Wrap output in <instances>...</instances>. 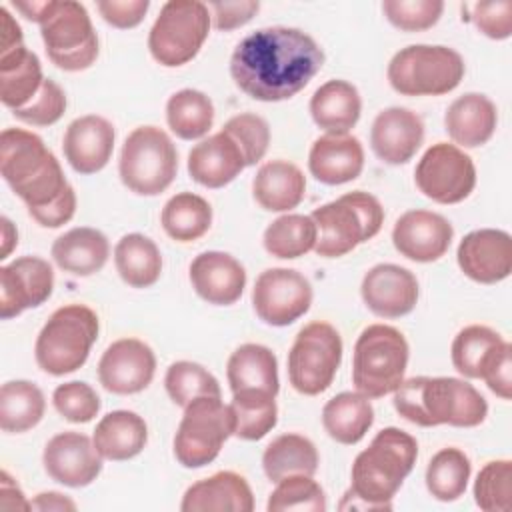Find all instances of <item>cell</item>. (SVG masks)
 I'll return each mask as SVG.
<instances>
[{
  "mask_svg": "<svg viewBox=\"0 0 512 512\" xmlns=\"http://www.w3.org/2000/svg\"><path fill=\"white\" fill-rule=\"evenodd\" d=\"M474 26L492 40H506L512 34V2H476L468 16Z\"/></svg>",
  "mask_w": 512,
  "mask_h": 512,
  "instance_id": "obj_52",
  "label": "cell"
},
{
  "mask_svg": "<svg viewBox=\"0 0 512 512\" xmlns=\"http://www.w3.org/2000/svg\"><path fill=\"white\" fill-rule=\"evenodd\" d=\"M498 124L496 104L480 92L458 96L444 114V126L454 144L464 148H478L486 144Z\"/></svg>",
  "mask_w": 512,
  "mask_h": 512,
  "instance_id": "obj_29",
  "label": "cell"
},
{
  "mask_svg": "<svg viewBox=\"0 0 512 512\" xmlns=\"http://www.w3.org/2000/svg\"><path fill=\"white\" fill-rule=\"evenodd\" d=\"M0 18V100L14 112L24 108L38 94L46 78L40 58L26 48L22 28L8 6H2Z\"/></svg>",
  "mask_w": 512,
  "mask_h": 512,
  "instance_id": "obj_14",
  "label": "cell"
},
{
  "mask_svg": "<svg viewBox=\"0 0 512 512\" xmlns=\"http://www.w3.org/2000/svg\"><path fill=\"white\" fill-rule=\"evenodd\" d=\"M114 140L116 132L110 120L98 114L80 116L64 132V158L78 174H96L110 162Z\"/></svg>",
  "mask_w": 512,
  "mask_h": 512,
  "instance_id": "obj_24",
  "label": "cell"
},
{
  "mask_svg": "<svg viewBox=\"0 0 512 512\" xmlns=\"http://www.w3.org/2000/svg\"><path fill=\"white\" fill-rule=\"evenodd\" d=\"M410 348L404 334L388 324L366 326L354 344L352 384L366 398L394 392L406 374Z\"/></svg>",
  "mask_w": 512,
  "mask_h": 512,
  "instance_id": "obj_8",
  "label": "cell"
},
{
  "mask_svg": "<svg viewBox=\"0 0 512 512\" xmlns=\"http://www.w3.org/2000/svg\"><path fill=\"white\" fill-rule=\"evenodd\" d=\"M512 348L496 330L484 324L462 328L452 340V364L466 378H484L494 362Z\"/></svg>",
  "mask_w": 512,
  "mask_h": 512,
  "instance_id": "obj_33",
  "label": "cell"
},
{
  "mask_svg": "<svg viewBox=\"0 0 512 512\" xmlns=\"http://www.w3.org/2000/svg\"><path fill=\"white\" fill-rule=\"evenodd\" d=\"M164 232L176 242H194L212 226V206L194 192L174 194L160 212Z\"/></svg>",
  "mask_w": 512,
  "mask_h": 512,
  "instance_id": "obj_39",
  "label": "cell"
},
{
  "mask_svg": "<svg viewBox=\"0 0 512 512\" xmlns=\"http://www.w3.org/2000/svg\"><path fill=\"white\" fill-rule=\"evenodd\" d=\"M166 122L182 140L202 138L214 124V104L204 92L182 88L166 102Z\"/></svg>",
  "mask_w": 512,
  "mask_h": 512,
  "instance_id": "obj_41",
  "label": "cell"
},
{
  "mask_svg": "<svg viewBox=\"0 0 512 512\" xmlns=\"http://www.w3.org/2000/svg\"><path fill=\"white\" fill-rule=\"evenodd\" d=\"M452 238V224L432 210H408L392 228L394 248L404 258L422 264L440 260L448 252Z\"/></svg>",
  "mask_w": 512,
  "mask_h": 512,
  "instance_id": "obj_21",
  "label": "cell"
},
{
  "mask_svg": "<svg viewBox=\"0 0 512 512\" xmlns=\"http://www.w3.org/2000/svg\"><path fill=\"white\" fill-rule=\"evenodd\" d=\"M208 10H212L214 28L220 32H230V30H236V28L248 24L260 10V2H256V0L210 2Z\"/></svg>",
  "mask_w": 512,
  "mask_h": 512,
  "instance_id": "obj_54",
  "label": "cell"
},
{
  "mask_svg": "<svg viewBox=\"0 0 512 512\" xmlns=\"http://www.w3.org/2000/svg\"><path fill=\"white\" fill-rule=\"evenodd\" d=\"M32 510L40 512H52V510H76V502L70 500L66 494L60 492H40L36 498L30 502Z\"/></svg>",
  "mask_w": 512,
  "mask_h": 512,
  "instance_id": "obj_57",
  "label": "cell"
},
{
  "mask_svg": "<svg viewBox=\"0 0 512 512\" xmlns=\"http://www.w3.org/2000/svg\"><path fill=\"white\" fill-rule=\"evenodd\" d=\"M382 12L386 20L402 32H422L432 28L442 12V0H384Z\"/></svg>",
  "mask_w": 512,
  "mask_h": 512,
  "instance_id": "obj_49",
  "label": "cell"
},
{
  "mask_svg": "<svg viewBox=\"0 0 512 512\" xmlns=\"http://www.w3.org/2000/svg\"><path fill=\"white\" fill-rule=\"evenodd\" d=\"M100 322L86 304H66L50 314L36 336L34 358L40 370L64 376L82 368L98 338Z\"/></svg>",
  "mask_w": 512,
  "mask_h": 512,
  "instance_id": "obj_7",
  "label": "cell"
},
{
  "mask_svg": "<svg viewBox=\"0 0 512 512\" xmlns=\"http://www.w3.org/2000/svg\"><path fill=\"white\" fill-rule=\"evenodd\" d=\"M0 234H2V250H0V260L8 258L10 252L16 248L18 244V232L16 226L12 224V220L8 216L0 218Z\"/></svg>",
  "mask_w": 512,
  "mask_h": 512,
  "instance_id": "obj_58",
  "label": "cell"
},
{
  "mask_svg": "<svg viewBox=\"0 0 512 512\" xmlns=\"http://www.w3.org/2000/svg\"><path fill=\"white\" fill-rule=\"evenodd\" d=\"M460 270L478 284H496L512 272V238L506 230L480 228L468 232L456 250Z\"/></svg>",
  "mask_w": 512,
  "mask_h": 512,
  "instance_id": "obj_20",
  "label": "cell"
},
{
  "mask_svg": "<svg viewBox=\"0 0 512 512\" xmlns=\"http://www.w3.org/2000/svg\"><path fill=\"white\" fill-rule=\"evenodd\" d=\"M156 372L152 348L138 338L114 340L100 356L98 380L112 394H136L150 386Z\"/></svg>",
  "mask_w": 512,
  "mask_h": 512,
  "instance_id": "obj_18",
  "label": "cell"
},
{
  "mask_svg": "<svg viewBox=\"0 0 512 512\" xmlns=\"http://www.w3.org/2000/svg\"><path fill=\"white\" fill-rule=\"evenodd\" d=\"M96 8L104 18V22H108L114 28L128 30L138 26L144 20L150 8V2L148 0H98Z\"/></svg>",
  "mask_w": 512,
  "mask_h": 512,
  "instance_id": "obj_53",
  "label": "cell"
},
{
  "mask_svg": "<svg viewBox=\"0 0 512 512\" xmlns=\"http://www.w3.org/2000/svg\"><path fill=\"white\" fill-rule=\"evenodd\" d=\"M178 152L172 138L158 126L134 128L120 150L118 174L138 196H156L176 178Z\"/></svg>",
  "mask_w": 512,
  "mask_h": 512,
  "instance_id": "obj_10",
  "label": "cell"
},
{
  "mask_svg": "<svg viewBox=\"0 0 512 512\" xmlns=\"http://www.w3.org/2000/svg\"><path fill=\"white\" fill-rule=\"evenodd\" d=\"M46 410L42 390L28 380H8L0 388V428L22 434L34 428Z\"/></svg>",
  "mask_w": 512,
  "mask_h": 512,
  "instance_id": "obj_40",
  "label": "cell"
},
{
  "mask_svg": "<svg viewBox=\"0 0 512 512\" xmlns=\"http://www.w3.org/2000/svg\"><path fill=\"white\" fill-rule=\"evenodd\" d=\"M466 72L464 58L442 44H410L388 62V82L402 96H442L458 88Z\"/></svg>",
  "mask_w": 512,
  "mask_h": 512,
  "instance_id": "obj_9",
  "label": "cell"
},
{
  "mask_svg": "<svg viewBox=\"0 0 512 512\" xmlns=\"http://www.w3.org/2000/svg\"><path fill=\"white\" fill-rule=\"evenodd\" d=\"M24 18L40 26L50 62L64 72H82L98 58V36L84 4L76 0H14Z\"/></svg>",
  "mask_w": 512,
  "mask_h": 512,
  "instance_id": "obj_5",
  "label": "cell"
},
{
  "mask_svg": "<svg viewBox=\"0 0 512 512\" xmlns=\"http://www.w3.org/2000/svg\"><path fill=\"white\" fill-rule=\"evenodd\" d=\"M52 404L64 420L74 424H86L100 412V396L90 384L80 380L56 386L52 392Z\"/></svg>",
  "mask_w": 512,
  "mask_h": 512,
  "instance_id": "obj_50",
  "label": "cell"
},
{
  "mask_svg": "<svg viewBox=\"0 0 512 512\" xmlns=\"http://www.w3.org/2000/svg\"><path fill=\"white\" fill-rule=\"evenodd\" d=\"M318 462L314 442L302 434H280L264 448L262 454V468L270 482H280L294 474L314 476Z\"/></svg>",
  "mask_w": 512,
  "mask_h": 512,
  "instance_id": "obj_38",
  "label": "cell"
},
{
  "mask_svg": "<svg viewBox=\"0 0 512 512\" xmlns=\"http://www.w3.org/2000/svg\"><path fill=\"white\" fill-rule=\"evenodd\" d=\"M54 288L52 266L40 256H20L0 268V318L10 320L44 304Z\"/></svg>",
  "mask_w": 512,
  "mask_h": 512,
  "instance_id": "obj_17",
  "label": "cell"
},
{
  "mask_svg": "<svg viewBox=\"0 0 512 512\" xmlns=\"http://www.w3.org/2000/svg\"><path fill=\"white\" fill-rule=\"evenodd\" d=\"M324 52L300 28L268 26L244 36L230 56V76L250 98L282 102L320 72Z\"/></svg>",
  "mask_w": 512,
  "mask_h": 512,
  "instance_id": "obj_1",
  "label": "cell"
},
{
  "mask_svg": "<svg viewBox=\"0 0 512 512\" xmlns=\"http://www.w3.org/2000/svg\"><path fill=\"white\" fill-rule=\"evenodd\" d=\"M472 474L470 458L464 450L448 446L438 450L426 466V488L440 502L458 500L468 486Z\"/></svg>",
  "mask_w": 512,
  "mask_h": 512,
  "instance_id": "obj_43",
  "label": "cell"
},
{
  "mask_svg": "<svg viewBox=\"0 0 512 512\" xmlns=\"http://www.w3.org/2000/svg\"><path fill=\"white\" fill-rule=\"evenodd\" d=\"M0 506L2 510H32L30 502L24 498L22 490L18 488V484L10 478V474L4 470L0 474Z\"/></svg>",
  "mask_w": 512,
  "mask_h": 512,
  "instance_id": "obj_56",
  "label": "cell"
},
{
  "mask_svg": "<svg viewBox=\"0 0 512 512\" xmlns=\"http://www.w3.org/2000/svg\"><path fill=\"white\" fill-rule=\"evenodd\" d=\"M372 424L374 408L360 392H340L322 408V426L340 444H358Z\"/></svg>",
  "mask_w": 512,
  "mask_h": 512,
  "instance_id": "obj_36",
  "label": "cell"
},
{
  "mask_svg": "<svg viewBox=\"0 0 512 512\" xmlns=\"http://www.w3.org/2000/svg\"><path fill=\"white\" fill-rule=\"evenodd\" d=\"M226 378L232 394L242 390H264L276 396L280 390L276 354L264 344H240L228 358Z\"/></svg>",
  "mask_w": 512,
  "mask_h": 512,
  "instance_id": "obj_35",
  "label": "cell"
},
{
  "mask_svg": "<svg viewBox=\"0 0 512 512\" xmlns=\"http://www.w3.org/2000/svg\"><path fill=\"white\" fill-rule=\"evenodd\" d=\"M364 168V148L352 134H324L308 152L310 174L328 186L356 180Z\"/></svg>",
  "mask_w": 512,
  "mask_h": 512,
  "instance_id": "obj_27",
  "label": "cell"
},
{
  "mask_svg": "<svg viewBox=\"0 0 512 512\" xmlns=\"http://www.w3.org/2000/svg\"><path fill=\"white\" fill-rule=\"evenodd\" d=\"M56 266L74 276H92L104 268L110 256V242L104 232L78 226L60 234L50 250Z\"/></svg>",
  "mask_w": 512,
  "mask_h": 512,
  "instance_id": "obj_30",
  "label": "cell"
},
{
  "mask_svg": "<svg viewBox=\"0 0 512 512\" xmlns=\"http://www.w3.org/2000/svg\"><path fill=\"white\" fill-rule=\"evenodd\" d=\"M340 362V332L328 322H310L300 328L288 352V380L298 394L318 396L330 388Z\"/></svg>",
  "mask_w": 512,
  "mask_h": 512,
  "instance_id": "obj_13",
  "label": "cell"
},
{
  "mask_svg": "<svg viewBox=\"0 0 512 512\" xmlns=\"http://www.w3.org/2000/svg\"><path fill=\"white\" fill-rule=\"evenodd\" d=\"M196 294L214 306H230L246 288L244 266L228 252L208 250L198 254L188 268Z\"/></svg>",
  "mask_w": 512,
  "mask_h": 512,
  "instance_id": "obj_25",
  "label": "cell"
},
{
  "mask_svg": "<svg viewBox=\"0 0 512 512\" xmlns=\"http://www.w3.org/2000/svg\"><path fill=\"white\" fill-rule=\"evenodd\" d=\"M222 132H226L238 144L246 166L260 162L270 144V126L262 116L254 112H240L232 116L222 126Z\"/></svg>",
  "mask_w": 512,
  "mask_h": 512,
  "instance_id": "obj_48",
  "label": "cell"
},
{
  "mask_svg": "<svg viewBox=\"0 0 512 512\" xmlns=\"http://www.w3.org/2000/svg\"><path fill=\"white\" fill-rule=\"evenodd\" d=\"M164 388L176 406H188L194 398H220V384L202 364L190 360L172 362L164 376Z\"/></svg>",
  "mask_w": 512,
  "mask_h": 512,
  "instance_id": "obj_45",
  "label": "cell"
},
{
  "mask_svg": "<svg viewBox=\"0 0 512 512\" xmlns=\"http://www.w3.org/2000/svg\"><path fill=\"white\" fill-rule=\"evenodd\" d=\"M42 464L54 482L68 488H84L102 472V454L86 434L68 430L46 442Z\"/></svg>",
  "mask_w": 512,
  "mask_h": 512,
  "instance_id": "obj_19",
  "label": "cell"
},
{
  "mask_svg": "<svg viewBox=\"0 0 512 512\" xmlns=\"http://www.w3.org/2000/svg\"><path fill=\"white\" fill-rule=\"evenodd\" d=\"M234 436V412L214 396L194 398L174 434V456L184 468H202L216 460L224 442Z\"/></svg>",
  "mask_w": 512,
  "mask_h": 512,
  "instance_id": "obj_12",
  "label": "cell"
},
{
  "mask_svg": "<svg viewBox=\"0 0 512 512\" xmlns=\"http://www.w3.org/2000/svg\"><path fill=\"white\" fill-rule=\"evenodd\" d=\"M396 412L424 428L448 424L480 426L488 416L486 398L466 380L452 376H414L394 390Z\"/></svg>",
  "mask_w": 512,
  "mask_h": 512,
  "instance_id": "obj_4",
  "label": "cell"
},
{
  "mask_svg": "<svg viewBox=\"0 0 512 512\" xmlns=\"http://www.w3.org/2000/svg\"><path fill=\"white\" fill-rule=\"evenodd\" d=\"M114 266L132 288H148L162 274V254L156 242L140 232L124 234L114 246Z\"/></svg>",
  "mask_w": 512,
  "mask_h": 512,
  "instance_id": "obj_37",
  "label": "cell"
},
{
  "mask_svg": "<svg viewBox=\"0 0 512 512\" xmlns=\"http://www.w3.org/2000/svg\"><path fill=\"white\" fill-rule=\"evenodd\" d=\"M230 408L234 412V436L240 440H260L278 422L276 396L264 390L234 392Z\"/></svg>",
  "mask_w": 512,
  "mask_h": 512,
  "instance_id": "obj_42",
  "label": "cell"
},
{
  "mask_svg": "<svg viewBox=\"0 0 512 512\" xmlns=\"http://www.w3.org/2000/svg\"><path fill=\"white\" fill-rule=\"evenodd\" d=\"M418 458V442L412 434L388 426L352 464V484L342 496L340 510H390L392 498L412 472Z\"/></svg>",
  "mask_w": 512,
  "mask_h": 512,
  "instance_id": "obj_2",
  "label": "cell"
},
{
  "mask_svg": "<svg viewBox=\"0 0 512 512\" xmlns=\"http://www.w3.org/2000/svg\"><path fill=\"white\" fill-rule=\"evenodd\" d=\"M414 182L418 190L438 204H458L476 186V166L456 144H432L416 164Z\"/></svg>",
  "mask_w": 512,
  "mask_h": 512,
  "instance_id": "obj_15",
  "label": "cell"
},
{
  "mask_svg": "<svg viewBox=\"0 0 512 512\" xmlns=\"http://www.w3.org/2000/svg\"><path fill=\"white\" fill-rule=\"evenodd\" d=\"M268 512H324L326 510V494L322 486L312 478L304 474L286 476L280 482H276V488L272 490L268 504Z\"/></svg>",
  "mask_w": 512,
  "mask_h": 512,
  "instance_id": "obj_46",
  "label": "cell"
},
{
  "mask_svg": "<svg viewBox=\"0 0 512 512\" xmlns=\"http://www.w3.org/2000/svg\"><path fill=\"white\" fill-rule=\"evenodd\" d=\"M316 234V224L310 216L284 214L264 230L262 242L270 256L294 260L314 250Z\"/></svg>",
  "mask_w": 512,
  "mask_h": 512,
  "instance_id": "obj_44",
  "label": "cell"
},
{
  "mask_svg": "<svg viewBox=\"0 0 512 512\" xmlns=\"http://www.w3.org/2000/svg\"><path fill=\"white\" fill-rule=\"evenodd\" d=\"M0 174L26 204L28 214L44 210L74 192L52 150L38 134L24 128L2 130Z\"/></svg>",
  "mask_w": 512,
  "mask_h": 512,
  "instance_id": "obj_3",
  "label": "cell"
},
{
  "mask_svg": "<svg viewBox=\"0 0 512 512\" xmlns=\"http://www.w3.org/2000/svg\"><path fill=\"white\" fill-rule=\"evenodd\" d=\"M94 446L106 460H130L138 456L148 442L144 418L132 410H112L94 428Z\"/></svg>",
  "mask_w": 512,
  "mask_h": 512,
  "instance_id": "obj_34",
  "label": "cell"
},
{
  "mask_svg": "<svg viewBox=\"0 0 512 512\" xmlns=\"http://www.w3.org/2000/svg\"><path fill=\"white\" fill-rule=\"evenodd\" d=\"M424 140V122L410 108L390 106L376 114L370 128L372 152L386 164L412 160Z\"/></svg>",
  "mask_w": 512,
  "mask_h": 512,
  "instance_id": "obj_23",
  "label": "cell"
},
{
  "mask_svg": "<svg viewBox=\"0 0 512 512\" xmlns=\"http://www.w3.org/2000/svg\"><path fill=\"white\" fill-rule=\"evenodd\" d=\"M66 112V94L64 90L50 78L44 80L38 94L24 106L14 110V118L30 126H52Z\"/></svg>",
  "mask_w": 512,
  "mask_h": 512,
  "instance_id": "obj_51",
  "label": "cell"
},
{
  "mask_svg": "<svg viewBox=\"0 0 512 512\" xmlns=\"http://www.w3.org/2000/svg\"><path fill=\"white\" fill-rule=\"evenodd\" d=\"M210 20L212 14L200 0L164 2L148 32V50L152 58L166 68L188 64L206 42Z\"/></svg>",
  "mask_w": 512,
  "mask_h": 512,
  "instance_id": "obj_11",
  "label": "cell"
},
{
  "mask_svg": "<svg viewBox=\"0 0 512 512\" xmlns=\"http://www.w3.org/2000/svg\"><path fill=\"white\" fill-rule=\"evenodd\" d=\"M482 380L502 400H510L512 398V348H508L494 362V366L484 374Z\"/></svg>",
  "mask_w": 512,
  "mask_h": 512,
  "instance_id": "obj_55",
  "label": "cell"
},
{
  "mask_svg": "<svg viewBox=\"0 0 512 512\" xmlns=\"http://www.w3.org/2000/svg\"><path fill=\"white\" fill-rule=\"evenodd\" d=\"M310 218L318 232L314 252L322 258H340L380 232L384 208L376 196L354 190L318 206Z\"/></svg>",
  "mask_w": 512,
  "mask_h": 512,
  "instance_id": "obj_6",
  "label": "cell"
},
{
  "mask_svg": "<svg viewBox=\"0 0 512 512\" xmlns=\"http://www.w3.org/2000/svg\"><path fill=\"white\" fill-rule=\"evenodd\" d=\"M306 192L302 170L288 160L262 164L252 180V194L260 208L268 212H288L296 208Z\"/></svg>",
  "mask_w": 512,
  "mask_h": 512,
  "instance_id": "obj_32",
  "label": "cell"
},
{
  "mask_svg": "<svg viewBox=\"0 0 512 512\" xmlns=\"http://www.w3.org/2000/svg\"><path fill=\"white\" fill-rule=\"evenodd\" d=\"M182 512H252L254 496L246 478L232 470H220L186 488Z\"/></svg>",
  "mask_w": 512,
  "mask_h": 512,
  "instance_id": "obj_26",
  "label": "cell"
},
{
  "mask_svg": "<svg viewBox=\"0 0 512 512\" xmlns=\"http://www.w3.org/2000/svg\"><path fill=\"white\" fill-rule=\"evenodd\" d=\"M312 284L292 268H268L252 288L256 316L270 326H288L310 310Z\"/></svg>",
  "mask_w": 512,
  "mask_h": 512,
  "instance_id": "obj_16",
  "label": "cell"
},
{
  "mask_svg": "<svg viewBox=\"0 0 512 512\" xmlns=\"http://www.w3.org/2000/svg\"><path fill=\"white\" fill-rule=\"evenodd\" d=\"M474 502L486 512H508L512 508L510 460H492L480 468L474 480Z\"/></svg>",
  "mask_w": 512,
  "mask_h": 512,
  "instance_id": "obj_47",
  "label": "cell"
},
{
  "mask_svg": "<svg viewBox=\"0 0 512 512\" xmlns=\"http://www.w3.org/2000/svg\"><path fill=\"white\" fill-rule=\"evenodd\" d=\"M244 168L246 162L238 144L222 130L200 140L188 152V174L206 188L230 184Z\"/></svg>",
  "mask_w": 512,
  "mask_h": 512,
  "instance_id": "obj_28",
  "label": "cell"
},
{
  "mask_svg": "<svg viewBox=\"0 0 512 512\" xmlns=\"http://www.w3.org/2000/svg\"><path fill=\"white\" fill-rule=\"evenodd\" d=\"M366 308L380 318H400L416 308L420 288L416 276L398 264L372 266L360 284Z\"/></svg>",
  "mask_w": 512,
  "mask_h": 512,
  "instance_id": "obj_22",
  "label": "cell"
},
{
  "mask_svg": "<svg viewBox=\"0 0 512 512\" xmlns=\"http://www.w3.org/2000/svg\"><path fill=\"white\" fill-rule=\"evenodd\" d=\"M360 112V92L346 80H328L310 98V116L326 134H348L360 120Z\"/></svg>",
  "mask_w": 512,
  "mask_h": 512,
  "instance_id": "obj_31",
  "label": "cell"
}]
</instances>
